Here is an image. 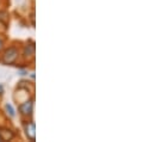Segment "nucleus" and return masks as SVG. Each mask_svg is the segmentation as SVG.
Instances as JSON below:
<instances>
[{
    "instance_id": "obj_1",
    "label": "nucleus",
    "mask_w": 154,
    "mask_h": 142,
    "mask_svg": "<svg viewBox=\"0 0 154 142\" xmlns=\"http://www.w3.org/2000/svg\"><path fill=\"white\" fill-rule=\"evenodd\" d=\"M20 59V49L17 44L5 45L0 51V62L4 66H14Z\"/></svg>"
},
{
    "instance_id": "obj_2",
    "label": "nucleus",
    "mask_w": 154,
    "mask_h": 142,
    "mask_svg": "<svg viewBox=\"0 0 154 142\" xmlns=\"http://www.w3.org/2000/svg\"><path fill=\"white\" fill-rule=\"evenodd\" d=\"M34 109H35V98H34V96H31V97L19 102V104H18V113L23 119L32 118Z\"/></svg>"
},
{
    "instance_id": "obj_3",
    "label": "nucleus",
    "mask_w": 154,
    "mask_h": 142,
    "mask_svg": "<svg viewBox=\"0 0 154 142\" xmlns=\"http://www.w3.org/2000/svg\"><path fill=\"white\" fill-rule=\"evenodd\" d=\"M36 56V44L32 39H28L20 49V57L24 62H34Z\"/></svg>"
},
{
    "instance_id": "obj_4",
    "label": "nucleus",
    "mask_w": 154,
    "mask_h": 142,
    "mask_svg": "<svg viewBox=\"0 0 154 142\" xmlns=\"http://www.w3.org/2000/svg\"><path fill=\"white\" fill-rule=\"evenodd\" d=\"M23 131L28 141H36V124L32 118L23 119Z\"/></svg>"
},
{
    "instance_id": "obj_5",
    "label": "nucleus",
    "mask_w": 154,
    "mask_h": 142,
    "mask_svg": "<svg viewBox=\"0 0 154 142\" xmlns=\"http://www.w3.org/2000/svg\"><path fill=\"white\" fill-rule=\"evenodd\" d=\"M16 137V133L8 127H0V139L1 141H12Z\"/></svg>"
},
{
    "instance_id": "obj_6",
    "label": "nucleus",
    "mask_w": 154,
    "mask_h": 142,
    "mask_svg": "<svg viewBox=\"0 0 154 142\" xmlns=\"http://www.w3.org/2000/svg\"><path fill=\"white\" fill-rule=\"evenodd\" d=\"M35 81H29V80H20L17 85V88H23V90H26L29 91L31 94L35 92Z\"/></svg>"
},
{
    "instance_id": "obj_7",
    "label": "nucleus",
    "mask_w": 154,
    "mask_h": 142,
    "mask_svg": "<svg viewBox=\"0 0 154 142\" xmlns=\"http://www.w3.org/2000/svg\"><path fill=\"white\" fill-rule=\"evenodd\" d=\"M4 111L7 115V117H10V118H16V116H17V110L11 103H6L4 105Z\"/></svg>"
},
{
    "instance_id": "obj_8",
    "label": "nucleus",
    "mask_w": 154,
    "mask_h": 142,
    "mask_svg": "<svg viewBox=\"0 0 154 142\" xmlns=\"http://www.w3.org/2000/svg\"><path fill=\"white\" fill-rule=\"evenodd\" d=\"M18 74L20 75V76H25V75H29V69L28 68H20L19 71H18Z\"/></svg>"
},
{
    "instance_id": "obj_9",
    "label": "nucleus",
    "mask_w": 154,
    "mask_h": 142,
    "mask_svg": "<svg viewBox=\"0 0 154 142\" xmlns=\"http://www.w3.org/2000/svg\"><path fill=\"white\" fill-rule=\"evenodd\" d=\"M5 38H4V36L2 35H0V51L4 49V47H5Z\"/></svg>"
},
{
    "instance_id": "obj_10",
    "label": "nucleus",
    "mask_w": 154,
    "mask_h": 142,
    "mask_svg": "<svg viewBox=\"0 0 154 142\" xmlns=\"http://www.w3.org/2000/svg\"><path fill=\"white\" fill-rule=\"evenodd\" d=\"M30 75H28V76H30V79H31V81H35V72L32 71L31 73H29Z\"/></svg>"
},
{
    "instance_id": "obj_11",
    "label": "nucleus",
    "mask_w": 154,
    "mask_h": 142,
    "mask_svg": "<svg viewBox=\"0 0 154 142\" xmlns=\"http://www.w3.org/2000/svg\"><path fill=\"white\" fill-rule=\"evenodd\" d=\"M0 6H1V0H0Z\"/></svg>"
},
{
    "instance_id": "obj_12",
    "label": "nucleus",
    "mask_w": 154,
    "mask_h": 142,
    "mask_svg": "<svg viewBox=\"0 0 154 142\" xmlns=\"http://www.w3.org/2000/svg\"><path fill=\"white\" fill-rule=\"evenodd\" d=\"M0 141H1V139H0Z\"/></svg>"
}]
</instances>
